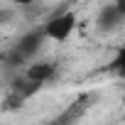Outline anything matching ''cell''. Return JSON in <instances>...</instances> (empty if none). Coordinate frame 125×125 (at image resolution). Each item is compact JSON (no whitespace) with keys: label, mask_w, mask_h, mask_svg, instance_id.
<instances>
[{"label":"cell","mask_w":125,"mask_h":125,"mask_svg":"<svg viewBox=\"0 0 125 125\" xmlns=\"http://www.w3.org/2000/svg\"><path fill=\"white\" fill-rule=\"evenodd\" d=\"M74 30H76V12H71V10L54 15V17L47 20L44 27H42L44 37H47V39H54V42H66Z\"/></svg>","instance_id":"6da1fadb"},{"label":"cell","mask_w":125,"mask_h":125,"mask_svg":"<svg viewBox=\"0 0 125 125\" xmlns=\"http://www.w3.org/2000/svg\"><path fill=\"white\" fill-rule=\"evenodd\" d=\"M42 39H44V32H42V27H39V30H30L27 34H22V37L17 39L15 49H12V52H10V56H5V59L15 61V64H22V61L32 59V56L37 54V49H39Z\"/></svg>","instance_id":"7a4b0ae2"},{"label":"cell","mask_w":125,"mask_h":125,"mask_svg":"<svg viewBox=\"0 0 125 125\" xmlns=\"http://www.w3.org/2000/svg\"><path fill=\"white\" fill-rule=\"evenodd\" d=\"M125 20V12L115 5V3H110V5H105L101 12H98V27L101 30H113V27H118L120 22Z\"/></svg>","instance_id":"3957f363"},{"label":"cell","mask_w":125,"mask_h":125,"mask_svg":"<svg viewBox=\"0 0 125 125\" xmlns=\"http://www.w3.org/2000/svg\"><path fill=\"white\" fill-rule=\"evenodd\" d=\"M54 71H56V66L49 64V61H32V64L27 66V71H25V76L42 86V83H47V81L54 76Z\"/></svg>","instance_id":"277c9868"},{"label":"cell","mask_w":125,"mask_h":125,"mask_svg":"<svg viewBox=\"0 0 125 125\" xmlns=\"http://www.w3.org/2000/svg\"><path fill=\"white\" fill-rule=\"evenodd\" d=\"M15 20V10L12 8H0V27H5Z\"/></svg>","instance_id":"5b68a950"},{"label":"cell","mask_w":125,"mask_h":125,"mask_svg":"<svg viewBox=\"0 0 125 125\" xmlns=\"http://www.w3.org/2000/svg\"><path fill=\"white\" fill-rule=\"evenodd\" d=\"M118 71H120V74L125 76V49H123V52L118 54Z\"/></svg>","instance_id":"8992f818"},{"label":"cell","mask_w":125,"mask_h":125,"mask_svg":"<svg viewBox=\"0 0 125 125\" xmlns=\"http://www.w3.org/2000/svg\"><path fill=\"white\" fill-rule=\"evenodd\" d=\"M10 5H20V8H27V5H34V0H8Z\"/></svg>","instance_id":"52a82bcc"},{"label":"cell","mask_w":125,"mask_h":125,"mask_svg":"<svg viewBox=\"0 0 125 125\" xmlns=\"http://www.w3.org/2000/svg\"><path fill=\"white\" fill-rule=\"evenodd\" d=\"M115 5H118V8H120V10L125 12V0H115Z\"/></svg>","instance_id":"ba28073f"},{"label":"cell","mask_w":125,"mask_h":125,"mask_svg":"<svg viewBox=\"0 0 125 125\" xmlns=\"http://www.w3.org/2000/svg\"><path fill=\"white\" fill-rule=\"evenodd\" d=\"M0 61H5V54H3V52H0Z\"/></svg>","instance_id":"9c48e42d"}]
</instances>
